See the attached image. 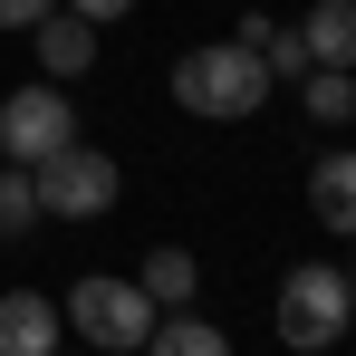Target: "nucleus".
I'll return each instance as SVG.
<instances>
[{
  "instance_id": "423d86ee",
  "label": "nucleus",
  "mask_w": 356,
  "mask_h": 356,
  "mask_svg": "<svg viewBox=\"0 0 356 356\" xmlns=\"http://www.w3.org/2000/svg\"><path fill=\"white\" fill-rule=\"evenodd\" d=\"M67 308L49 289H0V356H58Z\"/></svg>"
},
{
  "instance_id": "9b49d317",
  "label": "nucleus",
  "mask_w": 356,
  "mask_h": 356,
  "mask_svg": "<svg viewBox=\"0 0 356 356\" xmlns=\"http://www.w3.org/2000/svg\"><path fill=\"white\" fill-rule=\"evenodd\" d=\"M154 356H232V337L202 318V308H154V337H145Z\"/></svg>"
},
{
  "instance_id": "4468645a",
  "label": "nucleus",
  "mask_w": 356,
  "mask_h": 356,
  "mask_svg": "<svg viewBox=\"0 0 356 356\" xmlns=\"http://www.w3.org/2000/svg\"><path fill=\"white\" fill-rule=\"evenodd\" d=\"M29 222H39V183H29V164L0 154V241H19Z\"/></svg>"
},
{
  "instance_id": "dca6fc26",
  "label": "nucleus",
  "mask_w": 356,
  "mask_h": 356,
  "mask_svg": "<svg viewBox=\"0 0 356 356\" xmlns=\"http://www.w3.org/2000/svg\"><path fill=\"white\" fill-rule=\"evenodd\" d=\"M67 10H77V19H97V29H106V19H135V0H67Z\"/></svg>"
},
{
  "instance_id": "f8f14e48",
  "label": "nucleus",
  "mask_w": 356,
  "mask_h": 356,
  "mask_svg": "<svg viewBox=\"0 0 356 356\" xmlns=\"http://www.w3.org/2000/svg\"><path fill=\"white\" fill-rule=\"evenodd\" d=\"M232 39H241V49H260V58H270V77H308V39H298V29H280L270 10H250Z\"/></svg>"
},
{
  "instance_id": "f257e3e1",
  "label": "nucleus",
  "mask_w": 356,
  "mask_h": 356,
  "mask_svg": "<svg viewBox=\"0 0 356 356\" xmlns=\"http://www.w3.org/2000/svg\"><path fill=\"white\" fill-rule=\"evenodd\" d=\"M270 58L260 49H241V39H202V49H183L174 58V106L183 116H212V125H241L270 106Z\"/></svg>"
},
{
  "instance_id": "9d476101",
  "label": "nucleus",
  "mask_w": 356,
  "mask_h": 356,
  "mask_svg": "<svg viewBox=\"0 0 356 356\" xmlns=\"http://www.w3.org/2000/svg\"><path fill=\"white\" fill-rule=\"evenodd\" d=\"M298 39H308V67H356V0H318Z\"/></svg>"
},
{
  "instance_id": "1a4fd4ad",
  "label": "nucleus",
  "mask_w": 356,
  "mask_h": 356,
  "mask_svg": "<svg viewBox=\"0 0 356 356\" xmlns=\"http://www.w3.org/2000/svg\"><path fill=\"white\" fill-rule=\"evenodd\" d=\"M308 212H318L337 241H356V154H318V174H308Z\"/></svg>"
},
{
  "instance_id": "39448f33",
  "label": "nucleus",
  "mask_w": 356,
  "mask_h": 356,
  "mask_svg": "<svg viewBox=\"0 0 356 356\" xmlns=\"http://www.w3.org/2000/svg\"><path fill=\"white\" fill-rule=\"evenodd\" d=\"M67 135H77V106H67L58 77H29V87L0 97V154H10V164H39V154L67 145Z\"/></svg>"
},
{
  "instance_id": "ddd939ff",
  "label": "nucleus",
  "mask_w": 356,
  "mask_h": 356,
  "mask_svg": "<svg viewBox=\"0 0 356 356\" xmlns=\"http://www.w3.org/2000/svg\"><path fill=\"white\" fill-rule=\"evenodd\" d=\"M298 106H308V125H347L356 116V67H308L298 77Z\"/></svg>"
},
{
  "instance_id": "0eeeda50",
  "label": "nucleus",
  "mask_w": 356,
  "mask_h": 356,
  "mask_svg": "<svg viewBox=\"0 0 356 356\" xmlns=\"http://www.w3.org/2000/svg\"><path fill=\"white\" fill-rule=\"evenodd\" d=\"M29 39H39V77H87V67H97V19H77V10H49V19H29Z\"/></svg>"
},
{
  "instance_id": "f03ea898",
  "label": "nucleus",
  "mask_w": 356,
  "mask_h": 356,
  "mask_svg": "<svg viewBox=\"0 0 356 356\" xmlns=\"http://www.w3.org/2000/svg\"><path fill=\"white\" fill-rule=\"evenodd\" d=\"M29 183H39V212H49V222H106V212H116V193H125L116 154H97L87 135L49 145V154L29 164Z\"/></svg>"
},
{
  "instance_id": "2eb2a0df",
  "label": "nucleus",
  "mask_w": 356,
  "mask_h": 356,
  "mask_svg": "<svg viewBox=\"0 0 356 356\" xmlns=\"http://www.w3.org/2000/svg\"><path fill=\"white\" fill-rule=\"evenodd\" d=\"M58 0H0V29H29V19H49Z\"/></svg>"
},
{
  "instance_id": "20e7f679",
  "label": "nucleus",
  "mask_w": 356,
  "mask_h": 356,
  "mask_svg": "<svg viewBox=\"0 0 356 356\" xmlns=\"http://www.w3.org/2000/svg\"><path fill=\"white\" fill-rule=\"evenodd\" d=\"M347 308H356V280L337 260H298L289 280H280V347L298 356H327L347 337Z\"/></svg>"
},
{
  "instance_id": "6e6552de",
  "label": "nucleus",
  "mask_w": 356,
  "mask_h": 356,
  "mask_svg": "<svg viewBox=\"0 0 356 356\" xmlns=\"http://www.w3.org/2000/svg\"><path fill=\"white\" fill-rule=\"evenodd\" d=\"M135 289L154 298V308H193V298H202V270H193V250H183V241H154V250H145V270H135Z\"/></svg>"
},
{
  "instance_id": "f3484780",
  "label": "nucleus",
  "mask_w": 356,
  "mask_h": 356,
  "mask_svg": "<svg viewBox=\"0 0 356 356\" xmlns=\"http://www.w3.org/2000/svg\"><path fill=\"white\" fill-rule=\"evenodd\" d=\"M347 337H356V308H347Z\"/></svg>"
},
{
  "instance_id": "7ed1b4c3",
  "label": "nucleus",
  "mask_w": 356,
  "mask_h": 356,
  "mask_svg": "<svg viewBox=\"0 0 356 356\" xmlns=\"http://www.w3.org/2000/svg\"><path fill=\"white\" fill-rule=\"evenodd\" d=\"M58 308H67V337H87L106 356H145V337H154V298L135 280H116V270H87Z\"/></svg>"
}]
</instances>
